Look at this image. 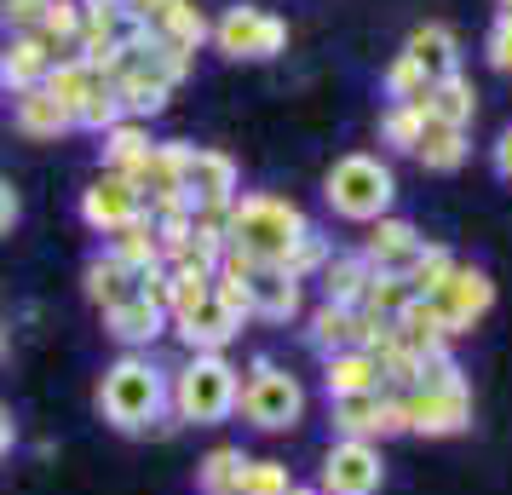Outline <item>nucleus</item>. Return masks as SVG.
Instances as JSON below:
<instances>
[{
    "label": "nucleus",
    "instance_id": "27",
    "mask_svg": "<svg viewBox=\"0 0 512 495\" xmlns=\"http://www.w3.org/2000/svg\"><path fill=\"white\" fill-rule=\"evenodd\" d=\"M397 346H409L415 357H438L449 352V334L438 329V311H432V300H409V306L397 311Z\"/></svg>",
    "mask_w": 512,
    "mask_h": 495
},
{
    "label": "nucleus",
    "instance_id": "10",
    "mask_svg": "<svg viewBox=\"0 0 512 495\" xmlns=\"http://www.w3.org/2000/svg\"><path fill=\"white\" fill-rule=\"evenodd\" d=\"M139 219H144V196L127 173H98L93 185L81 190V225L87 231L116 236L127 225H139Z\"/></svg>",
    "mask_w": 512,
    "mask_h": 495
},
{
    "label": "nucleus",
    "instance_id": "44",
    "mask_svg": "<svg viewBox=\"0 0 512 495\" xmlns=\"http://www.w3.org/2000/svg\"><path fill=\"white\" fill-rule=\"evenodd\" d=\"M484 52H489V64L501 75H512V12H501L495 24H489V41H484Z\"/></svg>",
    "mask_w": 512,
    "mask_h": 495
},
{
    "label": "nucleus",
    "instance_id": "24",
    "mask_svg": "<svg viewBox=\"0 0 512 495\" xmlns=\"http://www.w3.org/2000/svg\"><path fill=\"white\" fill-rule=\"evenodd\" d=\"M185 162H190V144L185 139H156V144H150V162L133 173L139 196H156V190H185Z\"/></svg>",
    "mask_w": 512,
    "mask_h": 495
},
{
    "label": "nucleus",
    "instance_id": "39",
    "mask_svg": "<svg viewBox=\"0 0 512 495\" xmlns=\"http://www.w3.org/2000/svg\"><path fill=\"white\" fill-rule=\"evenodd\" d=\"M426 87H432V75L420 70L409 52H397L392 64H386V98H392V104H420Z\"/></svg>",
    "mask_w": 512,
    "mask_h": 495
},
{
    "label": "nucleus",
    "instance_id": "2",
    "mask_svg": "<svg viewBox=\"0 0 512 495\" xmlns=\"http://www.w3.org/2000/svg\"><path fill=\"white\" fill-rule=\"evenodd\" d=\"M98 415L116 432H150V426H173L167 415V369L150 363L144 352L116 357L104 380H98Z\"/></svg>",
    "mask_w": 512,
    "mask_h": 495
},
{
    "label": "nucleus",
    "instance_id": "26",
    "mask_svg": "<svg viewBox=\"0 0 512 495\" xmlns=\"http://www.w3.org/2000/svg\"><path fill=\"white\" fill-rule=\"evenodd\" d=\"M300 311H305V283H294L288 271H254V317L288 323Z\"/></svg>",
    "mask_w": 512,
    "mask_h": 495
},
{
    "label": "nucleus",
    "instance_id": "34",
    "mask_svg": "<svg viewBox=\"0 0 512 495\" xmlns=\"http://www.w3.org/2000/svg\"><path fill=\"white\" fill-rule=\"evenodd\" d=\"M248 461H254V455H242V449H231V444L208 449V455H202V467H196V478H202V495H236V484H242Z\"/></svg>",
    "mask_w": 512,
    "mask_h": 495
},
{
    "label": "nucleus",
    "instance_id": "1",
    "mask_svg": "<svg viewBox=\"0 0 512 495\" xmlns=\"http://www.w3.org/2000/svg\"><path fill=\"white\" fill-rule=\"evenodd\" d=\"M305 231H311L305 208L277 196V190H242L225 208V248L242 254L248 265H259V271H277Z\"/></svg>",
    "mask_w": 512,
    "mask_h": 495
},
{
    "label": "nucleus",
    "instance_id": "5",
    "mask_svg": "<svg viewBox=\"0 0 512 495\" xmlns=\"http://www.w3.org/2000/svg\"><path fill=\"white\" fill-rule=\"evenodd\" d=\"M236 409L259 426V432H294L305 421V386L282 363L271 357H254L248 375H242V392H236Z\"/></svg>",
    "mask_w": 512,
    "mask_h": 495
},
{
    "label": "nucleus",
    "instance_id": "36",
    "mask_svg": "<svg viewBox=\"0 0 512 495\" xmlns=\"http://www.w3.org/2000/svg\"><path fill=\"white\" fill-rule=\"evenodd\" d=\"M415 294H409V283L403 277H392V271H374L369 277V294H363V317H380V323H397V311L409 306Z\"/></svg>",
    "mask_w": 512,
    "mask_h": 495
},
{
    "label": "nucleus",
    "instance_id": "13",
    "mask_svg": "<svg viewBox=\"0 0 512 495\" xmlns=\"http://www.w3.org/2000/svg\"><path fill=\"white\" fill-rule=\"evenodd\" d=\"M426 248L420 242V231L409 225V219H397V213H386V219H374L369 225V236H363V260L374 265V271H392V277H403L409 265H415V254Z\"/></svg>",
    "mask_w": 512,
    "mask_h": 495
},
{
    "label": "nucleus",
    "instance_id": "38",
    "mask_svg": "<svg viewBox=\"0 0 512 495\" xmlns=\"http://www.w3.org/2000/svg\"><path fill=\"white\" fill-rule=\"evenodd\" d=\"M116 121H127V110H121V98L110 81H98L93 93L81 98V110H75V127H87V133H110Z\"/></svg>",
    "mask_w": 512,
    "mask_h": 495
},
{
    "label": "nucleus",
    "instance_id": "15",
    "mask_svg": "<svg viewBox=\"0 0 512 495\" xmlns=\"http://www.w3.org/2000/svg\"><path fill=\"white\" fill-rule=\"evenodd\" d=\"M52 64H58V52H52L41 35H6V41H0V87L12 98L29 93V87H41Z\"/></svg>",
    "mask_w": 512,
    "mask_h": 495
},
{
    "label": "nucleus",
    "instance_id": "43",
    "mask_svg": "<svg viewBox=\"0 0 512 495\" xmlns=\"http://www.w3.org/2000/svg\"><path fill=\"white\" fill-rule=\"evenodd\" d=\"M47 18V0H0V29L6 35H35Z\"/></svg>",
    "mask_w": 512,
    "mask_h": 495
},
{
    "label": "nucleus",
    "instance_id": "42",
    "mask_svg": "<svg viewBox=\"0 0 512 495\" xmlns=\"http://www.w3.org/2000/svg\"><path fill=\"white\" fill-rule=\"evenodd\" d=\"M288 484H294V478H288V467H282V461H248V472H242L236 495H282Z\"/></svg>",
    "mask_w": 512,
    "mask_h": 495
},
{
    "label": "nucleus",
    "instance_id": "23",
    "mask_svg": "<svg viewBox=\"0 0 512 495\" xmlns=\"http://www.w3.org/2000/svg\"><path fill=\"white\" fill-rule=\"evenodd\" d=\"M357 334H363V311H351V306H317L311 311V323H305V340L317 346L323 357H334V352H351L357 346Z\"/></svg>",
    "mask_w": 512,
    "mask_h": 495
},
{
    "label": "nucleus",
    "instance_id": "48",
    "mask_svg": "<svg viewBox=\"0 0 512 495\" xmlns=\"http://www.w3.org/2000/svg\"><path fill=\"white\" fill-rule=\"evenodd\" d=\"M12 444H18V426H12V415H6V409H0V461L12 455Z\"/></svg>",
    "mask_w": 512,
    "mask_h": 495
},
{
    "label": "nucleus",
    "instance_id": "40",
    "mask_svg": "<svg viewBox=\"0 0 512 495\" xmlns=\"http://www.w3.org/2000/svg\"><path fill=\"white\" fill-rule=\"evenodd\" d=\"M127 29H133L127 0H81V35H116V41H127Z\"/></svg>",
    "mask_w": 512,
    "mask_h": 495
},
{
    "label": "nucleus",
    "instance_id": "8",
    "mask_svg": "<svg viewBox=\"0 0 512 495\" xmlns=\"http://www.w3.org/2000/svg\"><path fill=\"white\" fill-rule=\"evenodd\" d=\"M403 398V426L420 438H455L472 426V386H409Z\"/></svg>",
    "mask_w": 512,
    "mask_h": 495
},
{
    "label": "nucleus",
    "instance_id": "18",
    "mask_svg": "<svg viewBox=\"0 0 512 495\" xmlns=\"http://www.w3.org/2000/svg\"><path fill=\"white\" fill-rule=\"evenodd\" d=\"M323 392H328V403L334 398H363V392H386L380 386V363H374L369 352H334V357H323Z\"/></svg>",
    "mask_w": 512,
    "mask_h": 495
},
{
    "label": "nucleus",
    "instance_id": "51",
    "mask_svg": "<svg viewBox=\"0 0 512 495\" xmlns=\"http://www.w3.org/2000/svg\"><path fill=\"white\" fill-rule=\"evenodd\" d=\"M0 352H6V329H0Z\"/></svg>",
    "mask_w": 512,
    "mask_h": 495
},
{
    "label": "nucleus",
    "instance_id": "29",
    "mask_svg": "<svg viewBox=\"0 0 512 495\" xmlns=\"http://www.w3.org/2000/svg\"><path fill=\"white\" fill-rule=\"evenodd\" d=\"M150 29H156L162 41H173V47H185V52H196V47H202V41L213 35L208 12H202L196 0H167L162 12H156V24H150Z\"/></svg>",
    "mask_w": 512,
    "mask_h": 495
},
{
    "label": "nucleus",
    "instance_id": "22",
    "mask_svg": "<svg viewBox=\"0 0 512 495\" xmlns=\"http://www.w3.org/2000/svg\"><path fill=\"white\" fill-rule=\"evenodd\" d=\"M403 52H409L432 81H443V75L461 70V41H455V29H449V24H420L415 35L403 41Z\"/></svg>",
    "mask_w": 512,
    "mask_h": 495
},
{
    "label": "nucleus",
    "instance_id": "17",
    "mask_svg": "<svg viewBox=\"0 0 512 495\" xmlns=\"http://www.w3.org/2000/svg\"><path fill=\"white\" fill-rule=\"evenodd\" d=\"M104 334H116L127 352H139V346H156V340L167 334V311L156 306V300L133 294V300H121V306L104 311Z\"/></svg>",
    "mask_w": 512,
    "mask_h": 495
},
{
    "label": "nucleus",
    "instance_id": "28",
    "mask_svg": "<svg viewBox=\"0 0 512 495\" xmlns=\"http://www.w3.org/2000/svg\"><path fill=\"white\" fill-rule=\"evenodd\" d=\"M81 288H87V300H93L98 311H110V306H121V300L139 294V277H133L127 265H116L110 254H98V260H87V271H81Z\"/></svg>",
    "mask_w": 512,
    "mask_h": 495
},
{
    "label": "nucleus",
    "instance_id": "37",
    "mask_svg": "<svg viewBox=\"0 0 512 495\" xmlns=\"http://www.w3.org/2000/svg\"><path fill=\"white\" fill-rule=\"evenodd\" d=\"M41 41H47L58 58L81 41V0H47V18H41V29H35Z\"/></svg>",
    "mask_w": 512,
    "mask_h": 495
},
{
    "label": "nucleus",
    "instance_id": "19",
    "mask_svg": "<svg viewBox=\"0 0 512 495\" xmlns=\"http://www.w3.org/2000/svg\"><path fill=\"white\" fill-rule=\"evenodd\" d=\"M369 277L374 265L363 254H328V265L317 271V283H323V300L328 306H363V294H369Z\"/></svg>",
    "mask_w": 512,
    "mask_h": 495
},
{
    "label": "nucleus",
    "instance_id": "30",
    "mask_svg": "<svg viewBox=\"0 0 512 495\" xmlns=\"http://www.w3.org/2000/svg\"><path fill=\"white\" fill-rule=\"evenodd\" d=\"M466 127H443V121H426V133H420L415 144V162L426 167V173H455V167L466 162Z\"/></svg>",
    "mask_w": 512,
    "mask_h": 495
},
{
    "label": "nucleus",
    "instance_id": "7",
    "mask_svg": "<svg viewBox=\"0 0 512 495\" xmlns=\"http://www.w3.org/2000/svg\"><path fill=\"white\" fill-rule=\"evenodd\" d=\"M489 306H495V283H489L484 265H455L449 283L432 294V311H438V329L449 334V346H455L461 334L478 329L489 317Z\"/></svg>",
    "mask_w": 512,
    "mask_h": 495
},
{
    "label": "nucleus",
    "instance_id": "6",
    "mask_svg": "<svg viewBox=\"0 0 512 495\" xmlns=\"http://www.w3.org/2000/svg\"><path fill=\"white\" fill-rule=\"evenodd\" d=\"M208 41L225 58H236V64H265V58L288 52V24L277 12H265V6H225V18L213 24Z\"/></svg>",
    "mask_w": 512,
    "mask_h": 495
},
{
    "label": "nucleus",
    "instance_id": "33",
    "mask_svg": "<svg viewBox=\"0 0 512 495\" xmlns=\"http://www.w3.org/2000/svg\"><path fill=\"white\" fill-rule=\"evenodd\" d=\"M41 87H47L52 98H58V104H64V110H81V98L93 93L98 87V75L87 70V64H81V58H75V52H64V58H58V64H52L47 70V81H41Z\"/></svg>",
    "mask_w": 512,
    "mask_h": 495
},
{
    "label": "nucleus",
    "instance_id": "49",
    "mask_svg": "<svg viewBox=\"0 0 512 495\" xmlns=\"http://www.w3.org/2000/svg\"><path fill=\"white\" fill-rule=\"evenodd\" d=\"M282 495H323V490H311V484H288Z\"/></svg>",
    "mask_w": 512,
    "mask_h": 495
},
{
    "label": "nucleus",
    "instance_id": "14",
    "mask_svg": "<svg viewBox=\"0 0 512 495\" xmlns=\"http://www.w3.org/2000/svg\"><path fill=\"white\" fill-rule=\"evenodd\" d=\"M167 329L185 340L190 352H225L236 334H242V317L236 311H225L219 300H202V306H190V311H179V317H167Z\"/></svg>",
    "mask_w": 512,
    "mask_h": 495
},
{
    "label": "nucleus",
    "instance_id": "4",
    "mask_svg": "<svg viewBox=\"0 0 512 495\" xmlns=\"http://www.w3.org/2000/svg\"><path fill=\"white\" fill-rule=\"evenodd\" d=\"M323 202L340 219H351V225H374L397 202V173L380 156H369V150H351V156H340L323 173Z\"/></svg>",
    "mask_w": 512,
    "mask_h": 495
},
{
    "label": "nucleus",
    "instance_id": "46",
    "mask_svg": "<svg viewBox=\"0 0 512 495\" xmlns=\"http://www.w3.org/2000/svg\"><path fill=\"white\" fill-rule=\"evenodd\" d=\"M489 162H495V173H501V179L512 185V127L501 133V139H495V150H489Z\"/></svg>",
    "mask_w": 512,
    "mask_h": 495
},
{
    "label": "nucleus",
    "instance_id": "45",
    "mask_svg": "<svg viewBox=\"0 0 512 495\" xmlns=\"http://www.w3.org/2000/svg\"><path fill=\"white\" fill-rule=\"evenodd\" d=\"M12 225H18V190L0 179V236H12Z\"/></svg>",
    "mask_w": 512,
    "mask_h": 495
},
{
    "label": "nucleus",
    "instance_id": "41",
    "mask_svg": "<svg viewBox=\"0 0 512 495\" xmlns=\"http://www.w3.org/2000/svg\"><path fill=\"white\" fill-rule=\"evenodd\" d=\"M328 254H334V248H328V236L317 231V225H311V231H305L300 242H294V254H288V260H282L277 271H288L294 283H305V277H317V271L328 265Z\"/></svg>",
    "mask_w": 512,
    "mask_h": 495
},
{
    "label": "nucleus",
    "instance_id": "9",
    "mask_svg": "<svg viewBox=\"0 0 512 495\" xmlns=\"http://www.w3.org/2000/svg\"><path fill=\"white\" fill-rule=\"evenodd\" d=\"M386 484V461H380V444H363V438H334L323 455V495H380Z\"/></svg>",
    "mask_w": 512,
    "mask_h": 495
},
{
    "label": "nucleus",
    "instance_id": "35",
    "mask_svg": "<svg viewBox=\"0 0 512 495\" xmlns=\"http://www.w3.org/2000/svg\"><path fill=\"white\" fill-rule=\"evenodd\" d=\"M420 133H426V110H420V104H392V110L380 116V144L397 150V156H415Z\"/></svg>",
    "mask_w": 512,
    "mask_h": 495
},
{
    "label": "nucleus",
    "instance_id": "16",
    "mask_svg": "<svg viewBox=\"0 0 512 495\" xmlns=\"http://www.w3.org/2000/svg\"><path fill=\"white\" fill-rule=\"evenodd\" d=\"M110 87H116V98H121V110H127V121H150V116H162V110H167V93H173L162 75L144 70L133 52L121 58V70L110 75Z\"/></svg>",
    "mask_w": 512,
    "mask_h": 495
},
{
    "label": "nucleus",
    "instance_id": "50",
    "mask_svg": "<svg viewBox=\"0 0 512 495\" xmlns=\"http://www.w3.org/2000/svg\"><path fill=\"white\" fill-rule=\"evenodd\" d=\"M495 6H501V12H512V0H495Z\"/></svg>",
    "mask_w": 512,
    "mask_h": 495
},
{
    "label": "nucleus",
    "instance_id": "25",
    "mask_svg": "<svg viewBox=\"0 0 512 495\" xmlns=\"http://www.w3.org/2000/svg\"><path fill=\"white\" fill-rule=\"evenodd\" d=\"M98 150H104V173H127V179H133V173H139L144 162H150V127H144V121H116V127H110V133H98Z\"/></svg>",
    "mask_w": 512,
    "mask_h": 495
},
{
    "label": "nucleus",
    "instance_id": "3",
    "mask_svg": "<svg viewBox=\"0 0 512 495\" xmlns=\"http://www.w3.org/2000/svg\"><path fill=\"white\" fill-rule=\"evenodd\" d=\"M242 369L225 352H190L185 369H167V415L185 426H219L236 415Z\"/></svg>",
    "mask_w": 512,
    "mask_h": 495
},
{
    "label": "nucleus",
    "instance_id": "31",
    "mask_svg": "<svg viewBox=\"0 0 512 495\" xmlns=\"http://www.w3.org/2000/svg\"><path fill=\"white\" fill-rule=\"evenodd\" d=\"M104 254H110L116 265H127L133 277H139V271H156V265H162V242H156V225H150V219H139V225L116 231Z\"/></svg>",
    "mask_w": 512,
    "mask_h": 495
},
{
    "label": "nucleus",
    "instance_id": "11",
    "mask_svg": "<svg viewBox=\"0 0 512 495\" xmlns=\"http://www.w3.org/2000/svg\"><path fill=\"white\" fill-rule=\"evenodd\" d=\"M185 196L196 213H225L242 196V173L225 150H202L190 144V162H185Z\"/></svg>",
    "mask_w": 512,
    "mask_h": 495
},
{
    "label": "nucleus",
    "instance_id": "47",
    "mask_svg": "<svg viewBox=\"0 0 512 495\" xmlns=\"http://www.w3.org/2000/svg\"><path fill=\"white\" fill-rule=\"evenodd\" d=\"M167 0H127V18L133 24H156V12H162Z\"/></svg>",
    "mask_w": 512,
    "mask_h": 495
},
{
    "label": "nucleus",
    "instance_id": "12",
    "mask_svg": "<svg viewBox=\"0 0 512 495\" xmlns=\"http://www.w3.org/2000/svg\"><path fill=\"white\" fill-rule=\"evenodd\" d=\"M334 432H340V438H363V444L397 438V432H409V426H403V398H397V392L334 398Z\"/></svg>",
    "mask_w": 512,
    "mask_h": 495
},
{
    "label": "nucleus",
    "instance_id": "32",
    "mask_svg": "<svg viewBox=\"0 0 512 495\" xmlns=\"http://www.w3.org/2000/svg\"><path fill=\"white\" fill-rule=\"evenodd\" d=\"M455 265H461V260H455L443 242H426V248L415 254V265L403 271V283H409V294H415V300H432V294L449 283V271H455Z\"/></svg>",
    "mask_w": 512,
    "mask_h": 495
},
{
    "label": "nucleus",
    "instance_id": "20",
    "mask_svg": "<svg viewBox=\"0 0 512 495\" xmlns=\"http://www.w3.org/2000/svg\"><path fill=\"white\" fill-rule=\"evenodd\" d=\"M12 121H18V133H29V139H58V133L75 127V116L47 93V87H29V93L12 98Z\"/></svg>",
    "mask_w": 512,
    "mask_h": 495
},
{
    "label": "nucleus",
    "instance_id": "21",
    "mask_svg": "<svg viewBox=\"0 0 512 495\" xmlns=\"http://www.w3.org/2000/svg\"><path fill=\"white\" fill-rule=\"evenodd\" d=\"M420 110H426V121H443V127H472V116H478V93H472V81L455 70V75H443V81L426 87Z\"/></svg>",
    "mask_w": 512,
    "mask_h": 495
}]
</instances>
